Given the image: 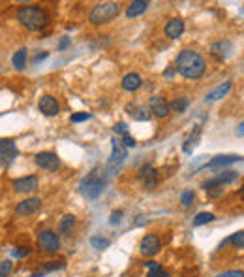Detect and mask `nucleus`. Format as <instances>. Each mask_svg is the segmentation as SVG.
I'll return each mask as SVG.
<instances>
[{
  "instance_id": "ddd939ff",
  "label": "nucleus",
  "mask_w": 244,
  "mask_h": 277,
  "mask_svg": "<svg viewBox=\"0 0 244 277\" xmlns=\"http://www.w3.org/2000/svg\"><path fill=\"white\" fill-rule=\"evenodd\" d=\"M40 207H42V200L36 198V196H32V198H27V200L19 202L17 207H15V211H17V215H32V213H36Z\"/></svg>"
},
{
  "instance_id": "e433bc0d",
  "label": "nucleus",
  "mask_w": 244,
  "mask_h": 277,
  "mask_svg": "<svg viewBox=\"0 0 244 277\" xmlns=\"http://www.w3.org/2000/svg\"><path fill=\"white\" fill-rule=\"evenodd\" d=\"M122 146L126 147V149H128V147H135V140H133L130 134H126V136H122Z\"/></svg>"
},
{
  "instance_id": "7c9ffc66",
  "label": "nucleus",
  "mask_w": 244,
  "mask_h": 277,
  "mask_svg": "<svg viewBox=\"0 0 244 277\" xmlns=\"http://www.w3.org/2000/svg\"><path fill=\"white\" fill-rule=\"evenodd\" d=\"M14 270V262L12 260H2L0 262V277H8Z\"/></svg>"
},
{
  "instance_id": "4c0bfd02",
  "label": "nucleus",
  "mask_w": 244,
  "mask_h": 277,
  "mask_svg": "<svg viewBox=\"0 0 244 277\" xmlns=\"http://www.w3.org/2000/svg\"><path fill=\"white\" fill-rule=\"evenodd\" d=\"M148 277H169V274H167L165 270L158 268V270H154V272H148Z\"/></svg>"
},
{
  "instance_id": "f03ea898",
  "label": "nucleus",
  "mask_w": 244,
  "mask_h": 277,
  "mask_svg": "<svg viewBox=\"0 0 244 277\" xmlns=\"http://www.w3.org/2000/svg\"><path fill=\"white\" fill-rule=\"evenodd\" d=\"M17 19H19V23L25 29L32 30V32H38V30L45 29L49 25V15H47V12L43 8H40V6H34V4L21 6L17 10Z\"/></svg>"
},
{
  "instance_id": "20e7f679",
  "label": "nucleus",
  "mask_w": 244,
  "mask_h": 277,
  "mask_svg": "<svg viewBox=\"0 0 244 277\" xmlns=\"http://www.w3.org/2000/svg\"><path fill=\"white\" fill-rule=\"evenodd\" d=\"M120 12V4L118 2H103L92 8L90 12V23L94 25H103V23H109L113 21Z\"/></svg>"
},
{
  "instance_id": "9b49d317",
  "label": "nucleus",
  "mask_w": 244,
  "mask_h": 277,
  "mask_svg": "<svg viewBox=\"0 0 244 277\" xmlns=\"http://www.w3.org/2000/svg\"><path fill=\"white\" fill-rule=\"evenodd\" d=\"M38 108H40V111H42L43 115L47 117H55L60 111L58 100L55 96H51V94H43L42 98H40V102H38Z\"/></svg>"
},
{
  "instance_id": "ea45409f",
  "label": "nucleus",
  "mask_w": 244,
  "mask_h": 277,
  "mask_svg": "<svg viewBox=\"0 0 244 277\" xmlns=\"http://www.w3.org/2000/svg\"><path fill=\"white\" fill-rule=\"evenodd\" d=\"M222 192H224V189H222V187H214V189H209V190H207V194H209L211 198H218V196H220Z\"/></svg>"
},
{
  "instance_id": "dca6fc26",
  "label": "nucleus",
  "mask_w": 244,
  "mask_h": 277,
  "mask_svg": "<svg viewBox=\"0 0 244 277\" xmlns=\"http://www.w3.org/2000/svg\"><path fill=\"white\" fill-rule=\"evenodd\" d=\"M148 110H150V113H154L160 119H165L169 115V104L165 102V98H162V96H152Z\"/></svg>"
},
{
  "instance_id": "f8f14e48",
  "label": "nucleus",
  "mask_w": 244,
  "mask_h": 277,
  "mask_svg": "<svg viewBox=\"0 0 244 277\" xmlns=\"http://www.w3.org/2000/svg\"><path fill=\"white\" fill-rule=\"evenodd\" d=\"M139 249H141V253H143L145 257H154L160 251V238L156 234H146L143 240H141Z\"/></svg>"
},
{
  "instance_id": "58836bf2",
  "label": "nucleus",
  "mask_w": 244,
  "mask_h": 277,
  "mask_svg": "<svg viewBox=\"0 0 244 277\" xmlns=\"http://www.w3.org/2000/svg\"><path fill=\"white\" fill-rule=\"evenodd\" d=\"M122 215H124L122 211H115V213L111 215V221H109V222H111V224H120V221H122Z\"/></svg>"
},
{
  "instance_id": "0eeeda50",
  "label": "nucleus",
  "mask_w": 244,
  "mask_h": 277,
  "mask_svg": "<svg viewBox=\"0 0 244 277\" xmlns=\"http://www.w3.org/2000/svg\"><path fill=\"white\" fill-rule=\"evenodd\" d=\"M38 243L42 245V249L49 251V253H57L60 249V240H58V234L53 230H43L38 236Z\"/></svg>"
},
{
  "instance_id": "f3484780",
  "label": "nucleus",
  "mask_w": 244,
  "mask_h": 277,
  "mask_svg": "<svg viewBox=\"0 0 244 277\" xmlns=\"http://www.w3.org/2000/svg\"><path fill=\"white\" fill-rule=\"evenodd\" d=\"M126 111L130 113L131 119L135 121H148L150 119V110L145 106V104H128L126 106Z\"/></svg>"
},
{
  "instance_id": "bb28decb",
  "label": "nucleus",
  "mask_w": 244,
  "mask_h": 277,
  "mask_svg": "<svg viewBox=\"0 0 244 277\" xmlns=\"http://www.w3.org/2000/svg\"><path fill=\"white\" fill-rule=\"evenodd\" d=\"M90 245L94 249H98V251H101V249L109 247L111 241H109L107 238H101V236H92V238H90Z\"/></svg>"
},
{
  "instance_id": "aec40b11",
  "label": "nucleus",
  "mask_w": 244,
  "mask_h": 277,
  "mask_svg": "<svg viewBox=\"0 0 244 277\" xmlns=\"http://www.w3.org/2000/svg\"><path fill=\"white\" fill-rule=\"evenodd\" d=\"M231 87H233V85H231V81H224L222 85H218L216 89H212V91H211V92L205 96V100H207V102H214V100H220V98H224V96L229 92Z\"/></svg>"
},
{
  "instance_id": "a878e982",
  "label": "nucleus",
  "mask_w": 244,
  "mask_h": 277,
  "mask_svg": "<svg viewBox=\"0 0 244 277\" xmlns=\"http://www.w3.org/2000/svg\"><path fill=\"white\" fill-rule=\"evenodd\" d=\"M224 49H231L229 42H218V44L212 45V55L216 58H220V60H224V58L228 57V55H224Z\"/></svg>"
},
{
  "instance_id": "393cba45",
  "label": "nucleus",
  "mask_w": 244,
  "mask_h": 277,
  "mask_svg": "<svg viewBox=\"0 0 244 277\" xmlns=\"http://www.w3.org/2000/svg\"><path fill=\"white\" fill-rule=\"evenodd\" d=\"M188 106H190V100H188L186 96H179V98H175V100L169 104V110L177 111V113H182V111L188 110Z\"/></svg>"
},
{
  "instance_id": "49530a36",
  "label": "nucleus",
  "mask_w": 244,
  "mask_h": 277,
  "mask_svg": "<svg viewBox=\"0 0 244 277\" xmlns=\"http://www.w3.org/2000/svg\"><path fill=\"white\" fill-rule=\"evenodd\" d=\"M30 277H43V274H36V276H30Z\"/></svg>"
},
{
  "instance_id": "39448f33",
  "label": "nucleus",
  "mask_w": 244,
  "mask_h": 277,
  "mask_svg": "<svg viewBox=\"0 0 244 277\" xmlns=\"http://www.w3.org/2000/svg\"><path fill=\"white\" fill-rule=\"evenodd\" d=\"M111 157H109V162H107V172H115L122 166V162L128 159V149L122 146L120 140L113 138L111 140Z\"/></svg>"
},
{
  "instance_id": "f257e3e1",
  "label": "nucleus",
  "mask_w": 244,
  "mask_h": 277,
  "mask_svg": "<svg viewBox=\"0 0 244 277\" xmlns=\"http://www.w3.org/2000/svg\"><path fill=\"white\" fill-rule=\"evenodd\" d=\"M205 68H207V62L197 51L184 49L177 57V68L175 70L186 79H199L205 74Z\"/></svg>"
},
{
  "instance_id": "a18cd8bd",
  "label": "nucleus",
  "mask_w": 244,
  "mask_h": 277,
  "mask_svg": "<svg viewBox=\"0 0 244 277\" xmlns=\"http://www.w3.org/2000/svg\"><path fill=\"white\" fill-rule=\"evenodd\" d=\"M243 129H244V125L239 123V129H237V134H239V136H243Z\"/></svg>"
},
{
  "instance_id": "c756f323",
  "label": "nucleus",
  "mask_w": 244,
  "mask_h": 277,
  "mask_svg": "<svg viewBox=\"0 0 244 277\" xmlns=\"http://www.w3.org/2000/svg\"><path fill=\"white\" fill-rule=\"evenodd\" d=\"M194 198H195L194 190H184V192L180 194V204L184 205V207H190V205L194 204Z\"/></svg>"
},
{
  "instance_id": "b1692460",
  "label": "nucleus",
  "mask_w": 244,
  "mask_h": 277,
  "mask_svg": "<svg viewBox=\"0 0 244 277\" xmlns=\"http://www.w3.org/2000/svg\"><path fill=\"white\" fill-rule=\"evenodd\" d=\"M199 138H201V129L199 127H195V130H194V134L188 138L186 142H184V153H188V155H192V151L195 149V146H197V142H199Z\"/></svg>"
},
{
  "instance_id": "79ce46f5",
  "label": "nucleus",
  "mask_w": 244,
  "mask_h": 277,
  "mask_svg": "<svg viewBox=\"0 0 244 277\" xmlns=\"http://www.w3.org/2000/svg\"><path fill=\"white\" fill-rule=\"evenodd\" d=\"M70 44H72V40H70V38H62V40H60V44H58V49L62 51V49H66Z\"/></svg>"
},
{
  "instance_id": "cd10ccee",
  "label": "nucleus",
  "mask_w": 244,
  "mask_h": 277,
  "mask_svg": "<svg viewBox=\"0 0 244 277\" xmlns=\"http://www.w3.org/2000/svg\"><path fill=\"white\" fill-rule=\"evenodd\" d=\"M212 221H214V215H212V213H207V211H203V213H197V215H195V219H194V224H195V226H201V224L212 222Z\"/></svg>"
},
{
  "instance_id": "a211bd4d",
  "label": "nucleus",
  "mask_w": 244,
  "mask_h": 277,
  "mask_svg": "<svg viewBox=\"0 0 244 277\" xmlns=\"http://www.w3.org/2000/svg\"><path fill=\"white\" fill-rule=\"evenodd\" d=\"M182 32H184V23H182V19H169L167 23H165V36L169 38V40H177V38H180L182 36Z\"/></svg>"
},
{
  "instance_id": "412c9836",
  "label": "nucleus",
  "mask_w": 244,
  "mask_h": 277,
  "mask_svg": "<svg viewBox=\"0 0 244 277\" xmlns=\"http://www.w3.org/2000/svg\"><path fill=\"white\" fill-rule=\"evenodd\" d=\"M146 10H148V2L146 0H135V2H131L128 8H126V15L128 17H139Z\"/></svg>"
},
{
  "instance_id": "9d476101",
  "label": "nucleus",
  "mask_w": 244,
  "mask_h": 277,
  "mask_svg": "<svg viewBox=\"0 0 244 277\" xmlns=\"http://www.w3.org/2000/svg\"><path fill=\"white\" fill-rule=\"evenodd\" d=\"M17 157V146L14 140H0V166H8Z\"/></svg>"
},
{
  "instance_id": "4be33fe9",
  "label": "nucleus",
  "mask_w": 244,
  "mask_h": 277,
  "mask_svg": "<svg viewBox=\"0 0 244 277\" xmlns=\"http://www.w3.org/2000/svg\"><path fill=\"white\" fill-rule=\"evenodd\" d=\"M75 217L73 215H66V217H62L60 222H58V234H62V236H68V234H72L73 226H75Z\"/></svg>"
},
{
  "instance_id": "a19ab883",
  "label": "nucleus",
  "mask_w": 244,
  "mask_h": 277,
  "mask_svg": "<svg viewBox=\"0 0 244 277\" xmlns=\"http://www.w3.org/2000/svg\"><path fill=\"white\" fill-rule=\"evenodd\" d=\"M145 266H146V270H148V272H154V270H158V268H162V266H160L158 262H154V260L146 262V264H145Z\"/></svg>"
},
{
  "instance_id": "7ed1b4c3",
  "label": "nucleus",
  "mask_w": 244,
  "mask_h": 277,
  "mask_svg": "<svg viewBox=\"0 0 244 277\" xmlns=\"http://www.w3.org/2000/svg\"><path fill=\"white\" fill-rule=\"evenodd\" d=\"M100 172H101L100 168H94L81 181V192L85 194L86 198H90V200L98 198L101 194V190H103V187H105V183H107V177L103 174H100Z\"/></svg>"
},
{
  "instance_id": "72a5a7b5",
  "label": "nucleus",
  "mask_w": 244,
  "mask_h": 277,
  "mask_svg": "<svg viewBox=\"0 0 244 277\" xmlns=\"http://www.w3.org/2000/svg\"><path fill=\"white\" fill-rule=\"evenodd\" d=\"M113 130H115V134H122V136H126V134H128V125H126V123H116Z\"/></svg>"
},
{
  "instance_id": "6ab92c4d",
  "label": "nucleus",
  "mask_w": 244,
  "mask_h": 277,
  "mask_svg": "<svg viewBox=\"0 0 244 277\" xmlns=\"http://www.w3.org/2000/svg\"><path fill=\"white\" fill-rule=\"evenodd\" d=\"M141 85H143V79H141V75H139V74L130 72L122 77V89H124V91H128V92L137 91Z\"/></svg>"
},
{
  "instance_id": "4468645a",
  "label": "nucleus",
  "mask_w": 244,
  "mask_h": 277,
  "mask_svg": "<svg viewBox=\"0 0 244 277\" xmlns=\"http://www.w3.org/2000/svg\"><path fill=\"white\" fill-rule=\"evenodd\" d=\"M235 162H241V157H239V155H218V157H214L211 162H207L205 168H209V170H218V168H226V166L235 164Z\"/></svg>"
},
{
  "instance_id": "c9c22d12",
  "label": "nucleus",
  "mask_w": 244,
  "mask_h": 277,
  "mask_svg": "<svg viewBox=\"0 0 244 277\" xmlns=\"http://www.w3.org/2000/svg\"><path fill=\"white\" fill-rule=\"evenodd\" d=\"M216 277H244V274L243 270H231V272H224V274H220Z\"/></svg>"
},
{
  "instance_id": "2eb2a0df",
  "label": "nucleus",
  "mask_w": 244,
  "mask_h": 277,
  "mask_svg": "<svg viewBox=\"0 0 244 277\" xmlns=\"http://www.w3.org/2000/svg\"><path fill=\"white\" fill-rule=\"evenodd\" d=\"M14 189L17 192H34L38 189V177L36 175H27V177H19L14 181Z\"/></svg>"
},
{
  "instance_id": "c85d7f7f",
  "label": "nucleus",
  "mask_w": 244,
  "mask_h": 277,
  "mask_svg": "<svg viewBox=\"0 0 244 277\" xmlns=\"http://www.w3.org/2000/svg\"><path fill=\"white\" fill-rule=\"evenodd\" d=\"M64 266H66V264L62 262V260H60V262L53 260V262H45V264L42 266V268H40V270H42L43 274H45V272H55V270H62Z\"/></svg>"
},
{
  "instance_id": "2f4dec72",
  "label": "nucleus",
  "mask_w": 244,
  "mask_h": 277,
  "mask_svg": "<svg viewBox=\"0 0 244 277\" xmlns=\"http://www.w3.org/2000/svg\"><path fill=\"white\" fill-rule=\"evenodd\" d=\"M231 241L235 243V247H237V249H243V245H244V232H243V230H239L237 234H233Z\"/></svg>"
},
{
  "instance_id": "5701e85b",
  "label": "nucleus",
  "mask_w": 244,
  "mask_h": 277,
  "mask_svg": "<svg viewBox=\"0 0 244 277\" xmlns=\"http://www.w3.org/2000/svg\"><path fill=\"white\" fill-rule=\"evenodd\" d=\"M27 57H29L27 47H21L14 57H12V62H14V66L17 70H25V68H27Z\"/></svg>"
},
{
  "instance_id": "c03bdc74",
  "label": "nucleus",
  "mask_w": 244,
  "mask_h": 277,
  "mask_svg": "<svg viewBox=\"0 0 244 277\" xmlns=\"http://www.w3.org/2000/svg\"><path fill=\"white\" fill-rule=\"evenodd\" d=\"M175 75V68H167L165 70V77H173Z\"/></svg>"
},
{
  "instance_id": "423d86ee",
  "label": "nucleus",
  "mask_w": 244,
  "mask_h": 277,
  "mask_svg": "<svg viewBox=\"0 0 244 277\" xmlns=\"http://www.w3.org/2000/svg\"><path fill=\"white\" fill-rule=\"evenodd\" d=\"M239 172H235V170H229V172H222L220 175H216L212 179H209V181H205L203 183V189L209 190V189H214V187H222V185H228V183H233V181H237L239 179Z\"/></svg>"
},
{
  "instance_id": "1a4fd4ad",
  "label": "nucleus",
  "mask_w": 244,
  "mask_h": 277,
  "mask_svg": "<svg viewBox=\"0 0 244 277\" xmlns=\"http://www.w3.org/2000/svg\"><path fill=\"white\" fill-rule=\"evenodd\" d=\"M139 181L143 183L145 189H154L158 185V170L152 164H145L139 170Z\"/></svg>"
},
{
  "instance_id": "37998d69",
  "label": "nucleus",
  "mask_w": 244,
  "mask_h": 277,
  "mask_svg": "<svg viewBox=\"0 0 244 277\" xmlns=\"http://www.w3.org/2000/svg\"><path fill=\"white\" fill-rule=\"evenodd\" d=\"M43 58H47V53H45V51H43L42 55H38V57L34 58V62H36V64H38V62H40V60H43Z\"/></svg>"
},
{
  "instance_id": "f704fd0d",
  "label": "nucleus",
  "mask_w": 244,
  "mask_h": 277,
  "mask_svg": "<svg viewBox=\"0 0 244 277\" xmlns=\"http://www.w3.org/2000/svg\"><path fill=\"white\" fill-rule=\"evenodd\" d=\"M30 253V247H17L15 251H12V255L17 257V259H23L25 255H29Z\"/></svg>"
},
{
  "instance_id": "473e14b6",
  "label": "nucleus",
  "mask_w": 244,
  "mask_h": 277,
  "mask_svg": "<svg viewBox=\"0 0 244 277\" xmlns=\"http://www.w3.org/2000/svg\"><path fill=\"white\" fill-rule=\"evenodd\" d=\"M90 117H92L90 113H73V115L70 117V121H72V123H85Z\"/></svg>"
},
{
  "instance_id": "6e6552de",
  "label": "nucleus",
  "mask_w": 244,
  "mask_h": 277,
  "mask_svg": "<svg viewBox=\"0 0 244 277\" xmlns=\"http://www.w3.org/2000/svg\"><path fill=\"white\" fill-rule=\"evenodd\" d=\"M36 164H38L42 170L55 172V170H58V168H60V159H58L55 153L43 151V153H38V155H36Z\"/></svg>"
}]
</instances>
